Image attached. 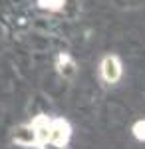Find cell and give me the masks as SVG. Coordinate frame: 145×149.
<instances>
[{"instance_id":"obj_3","label":"cell","mask_w":145,"mask_h":149,"mask_svg":"<svg viewBox=\"0 0 145 149\" xmlns=\"http://www.w3.org/2000/svg\"><path fill=\"white\" fill-rule=\"evenodd\" d=\"M12 141L16 145H24V147H30L36 145L38 147V137H36V131H34L32 123H22L12 131Z\"/></svg>"},{"instance_id":"obj_1","label":"cell","mask_w":145,"mask_h":149,"mask_svg":"<svg viewBox=\"0 0 145 149\" xmlns=\"http://www.w3.org/2000/svg\"><path fill=\"white\" fill-rule=\"evenodd\" d=\"M100 76L105 84H117L123 76V64L115 54H105L100 62Z\"/></svg>"},{"instance_id":"obj_6","label":"cell","mask_w":145,"mask_h":149,"mask_svg":"<svg viewBox=\"0 0 145 149\" xmlns=\"http://www.w3.org/2000/svg\"><path fill=\"white\" fill-rule=\"evenodd\" d=\"M131 131H133L135 139H139V141H145V119H139V121H135L133 127H131Z\"/></svg>"},{"instance_id":"obj_7","label":"cell","mask_w":145,"mask_h":149,"mask_svg":"<svg viewBox=\"0 0 145 149\" xmlns=\"http://www.w3.org/2000/svg\"><path fill=\"white\" fill-rule=\"evenodd\" d=\"M38 147L40 149H66V145H58L54 141H44V143H40Z\"/></svg>"},{"instance_id":"obj_4","label":"cell","mask_w":145,"mask_h":149,"mask_svg":"<svg viewBox=\"0 0 145 149\" xmlns=\"http://www.w3.org/2000/svg\"><path fill=\"white\" fill-rule=\"evenodd\" d=\"M56 70L64 80H72L76 76V72H78V66H76L74 58L70 56V54H60L58 62H56Z\"/></svg>"},{"instance_id":"obj_2","label":"cell","mask_w":145,"mask_h":149,"mask_svg":"<svg viewBox=\"0 0 145 149\" xmlns=\"http://www.w3.org/2000/svg\"><path fill=\"white\" fill-rule=\"evenodd\" d=\"M72 137V127L64 117H50V129H48V139L46 141H54L58 145H68V141Z\"/></svg>"},{"instance_id":"obj_5","label":"cell","mask_w":145,"mask_h":149,"mask_svg":"<svg viewBox=\"0 0 145 149\" xmlns=\"http://www.w3.org/2000/svg\"><path fill=\"white\" fill-rule=\"evenodd\" d=\"M38 6L44 10H62L64 0H38Z\"/></svg>"}]
</instances>
